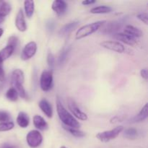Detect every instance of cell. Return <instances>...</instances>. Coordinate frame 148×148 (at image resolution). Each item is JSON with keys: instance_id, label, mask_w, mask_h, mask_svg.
Wrapping results in <instances>:
<instances>
[{"instance_id": "1", "label": "cell", "mask_w": 148, "mask_h": 148, "mask_svg": "<svg viewBox=\"0 0 148 148\" xmlns=\"http://www.w3.org/2000/svg\"><path fill=\"white\" fill-rule=\"evenodd\" d=\"M56 111L59 119L64 124L65 127H72V128L78 129L80 127V124L79 121L65 108L63 104L60 101L59 98L56 99Z\"/></svg>"}, {"instance_id": "2", "label": "cell", "mask_w": 148, "mask_h": 148, "mask_svg": "<svg viewBox=\"0 0 148 148\" xmlns=\"http://www.w3.org/2000/svg\"><path fill=\"white\" fill-rule=\"evenodd\" d=\"M106 23V20H101V21L94 22L90 24L82 26L77 31L76 39L77 40H80V39L84 38L87 36L93 34L94 33L98 31L99 29H101Z\"/></svg>"}, {"instance_id": "3", "label": "cell", "mask_w": 148, "mask_h": 148, "mask_svg": "<svg viewBox=\"0 0 148 148\" xmlns=\"http://www.w3.org/2000/svg\"><path fill=\"white\" fill-rule=\"evenodd\" d=\"M123 130H124L123 126H118L113 130L98 133L96 134V137L99 141L102 142V143H108L111 140L116 138Z\"/></svg>"}, {"instance_id": "4", "label": "cell", "mask_w": 148, "mask_h": 148, "mask_svg": "<svg viewBox=\"0 0 148 148\" xmlns=\"http://www.w3.org/2000/svg\"><path fill=\"white\" fill-rule=\"evenodd\" d=\"M40 89L44 92H48L53 87V73L51 70H45L40 75Z\"/></svg>"}, {"instance_id": "5", "label": "cell", "mask_w": 148, "mask_h": 148, "mask_svg": "<svg viewBox=\"0 0 148 148\" xmlns=\"http://www.w3.org/2000/svg\"><path fill=\"white\" fill-rule=\"evenodd\" d=\"M26 142L30 147L36 148L41 145L43 136L38 130H31L26 136Z\"/></svg>"}, {"instance_id": "6", "label": "cell", "mask_w": 148, "mask_h": 148, "mask_svg": "<svg viewBox=\"0 0 148 148\" xmlns=\"http://www.w3.org/2000/svg\"><path fill=\"white\" fill-rule=\"evenodd\" d=\"M67 106L68 108L69 111L72 112V114L75 116V118L81 120V121H86L88 120V115L83 111L80 110V108L78 107L77 104L75 102V100L72 98H69L67 99Z\"/></svg>"}, {"instance_id": "7", "label": "cell", "mask_w": 148, "mask_h": 148, "mask_svg": "<svg viewBox=\"0 0 148 148\" xmlns=\"http://www.w3.org/2000/svg\"><path fill=\"white\" fill-rule=\"evenodd\" d=\"M37 51V44L36 42L30 41L25 45L23 48L21 53V59L27 61L31 59Z\"/></svg>"}, {"instance_id": "8", "label": "cell", "mask_w": 148, "mask_h": 148, "mask_svg": "<svg viewBox=\"0 0 148 148\" xmlns=\"http://www.w3.org/2000/svg\"><path fill=\"white\" fill-rule=\"evenodd\" d=\"M101 47L104 48L108 50L113 51L117 53H124L125 51V47L121 43L114 40H106V41L101 43Z\"/></svg>"}, {"instance_id": "9", "label": "cell", "mask_w": 148, "mask_h": 148, "mask_svg": "<svg viewBox=\"0 0 148 148\" xmlns=\"http://www.w3.org/2000/svg\"><path fill=\"white\" fill-rule=\"evenodd\" d=\"M121 28V23L117 21L106 23L101 27V33L106 35H115Z\"/></svg>"}, {"instance_id": "10", "label": "cell", "mask_w": 148, "mask_h": 148, "mask_svg": "<svg viewBox=\"0 0 148 148\" xmlns=\"http://www.w3.org/2000/svg\"><path fill=\"white\" fill-rule=\"evenodd\" d=\"M67 3L63 0H54L51 4V9L58 16H62L66 12Z\"/></svg>"}, {"instance_id": "11", "label": "cell", "mask_w": 148, "mask_h": 148, "mask_svg": "<svg viewBox=\"0 0 148 148\" xmlns=\"http://www.w3.org/2000/svg\"><path fill=\"white\" fill-rule=\"evenodd\" d=\"M15 26L17 30L20 32H25L27 30V24L25 19L24 12L23 10L20 9L15 18Z\"/></svg>"}, {"instance_id": "12", "label": "cell", "mask_w": 148, "mask_h": 148, "mask_svg": "<svg viewBox=\"0 0 148 148\" xmlns=\"http://www.w3.org/2000/svg\"><path fill=\"white\" fill-rule=\"evenodd\" d=\"M38 106L42 112L48 117V118H51L53 116V108H52L51 104L50 103L49 101L46 98H43L40 100L38 103Z\"/></svg>"}, {"instance_id": "13", "label": "cell", "mask_w": 148, "mask_h": 148, "mask_svg": "<svg viewBox=\"0 0 148 148\" xmlns=\"http://www.w3.org/2000/svg\"><path fill=\"white\" fill-rule=\"evenodd\" d=\"M114 36H115V38L118 40L125 43V44L129 45V46H134L137 44L136 38L131 37L130 36H129V35L126 34V33H117L116 34H115ZM121 42H120V43H121Z\"/></svg>"}, {"instance_id": "14", "label": "cell", "mask_w": 148, "mask_h": 148, "mask_svg": "<svg viewBox=\"0 0 148 148\" xmlns=\"http://www.w3.org/2000/svg\"><path fill=\"white\" fill-rule=\"evenodd\" d=\"M25 81V75L23 70L20 69H14L12 72L11 83L14 84H22L23 85Z\"/></svg>"}, {"instance_id": "15", "label": "cell", "mask_w": 148, "mask_h": 148, "mask_svg": "<svg viewBox=\"0 0 148 148\" xmlns=\"http://www.w3.org/2000/svg\"><path fill=\"white\" fill-rule=\"evenodd\" d=\"M33 124L35 127L40 131H46L49 129V124L46 122V120L39 115H35L33 116Z\"/></svg>"}, {"instance_id": "16", "label": "cell", "mask_w": 148, "mask_h": 148, "mask_svg": "<svg viewBox=\"0 0 148 148\" xmlns=\"http://www.w3.org/2000/svg\"><path fill=\"white\" fill-rule=\"evenodd\" d=\"M123 33H126V34L129 35L131 37L134 38L141 37L143 35V31L140 28L134 27L133 25H126Z\"/></svg>"}, {"instance_id": "17", "label": "cell", "mask_w": 148, "mask_h": 148, "mask_svg": "<svg viewBox=\"0 0 148 148\" xmlns=\"http://www.w3.org/2000/svg\"><path fill=\"white\" fill-rule=\"evenodd\" d=\"M16 121H17V124L19 127L25 129L28 127L29 124H30V118H29V116L27 115V114H26L25 112L20 111L17 115Z\"/></svg>"}, {"instance_id": "18", "label": "cell", "mask_w": 148, "mask_h": 148, "mask_svg": "<svg viewBox=\"0 0 148 148\" xmlns=\"http://www.w3.org/2000/svg\"><path fill=\"white\" fill-rule=\"evenodd\" d=\"M147 107H148V103H146L144 105V106L142 108V109L140 110V111L139 112V114L137 115H136L135 116L133 117L131 120H130V123H139L142 122V121H144L147 118Z\"/></svg>"}, {"instance_id": "19", "label": "cell", "mask_w": 148, "mask_h": 148, "mask_svg": "<svg viewBox=\"0 0 148 148\" xmlns=\"http://www.w3.org/2000/svg\"><path fill=\"white\" fill-rule=\"evenodd\" d=\"M14 49H15L13 46H10V45H7L4 49H1L0 51V62L3 63L4 61L10 58L14 52Z\"/></svg>"}, {"instance_id": "20", "label": "cell", "mask_w": 148, "mask_h": 148, "mask_svg": "<svg viewBox=\"0 0 148 148\" xmlns=\"http://www.w3.org/2000/svg\"><path fill=\"white\" fill-rule=\"evenodd\" d=\"M24 10L25 15L27 18L30 19L33 15L35 10V2L34 1L26 0L24 1Z\"/></svg>"}, {"instance_id": "21", "label": "cell", "mask_w": 148, "mask_h": 148, "mask_svg": "<svg viewBox=\"0 0 148 148\" xmlns=\"http://www.w3.org/2000/svg\"><path fill=\"white\" fill-rule=\"evenodd\" d=\"M79 23L77 21H73L71 22V23H68V24L65 25L62 28H61V30H59V35L60 36H66L67 34H69V33L74 30V29L75 27H77V26L78 25Z\"/></svg>"}, {"instance_id": "22", "label": "cell", "mask_w": 148, "mask_h": 148, "mask_svg": "<svg viewBox=\"0 0 148 148\" xmlns=\"http://www.w3.org/2000/svg\"><path fill=\"white\" fill-rule=\"evenodd\" d=\"M12 10V6L8 1H0V16L5 17Z\"/></svg>"}, {"instance_id": "23", "label": "cell", "mask_w": 148, "mask_h": 148, "mask_svg": "<svg viewBox=\"0 0 148 148\" xmlns=\"http://www.w3.org/2000/svg\"><path fill=\"white\" fill-rule=\"evenodd\" d=\"M111 11H112V8L109 6L101 5L92 8L90 12L92 14H107V13H110Z\"/></svg>"}, {"instance_id": "24", "label": "cell", "mask_w": 148, "mask_h": 148, "mask_svg": "<svg viewBox=\"0 0 148 148\" xmlns=\"http://www.w3.org/2000/svg\"><path fill=\"white\" fill-rule=\"evenodd\" d=\"M138 135V132L134 128H128L124 132V137L129 140H135Z\"/></svg>"}, {"instance_id": "25", "label": "cell", "mask_w": 148, "mask_h": 148, "mask_svg": "<svg viewBox=\"0 0 148 148\" xmlns=\"http://www.w3.org/2000/svg\"><path fill=\"white\" fill-rule=\"evenodd\" d=\"M6 98H7V100L10 101H17L18 99V94H17V91L14 89L13 88H10V89L7 90V91L6 92Z\"/></svg>"}, {"instance_id": "26", "label": "cell", "mask_w": 148, "mask_h": 148, "mask_svg": "<svg viewBox=\"0 0 148 148\" xmlns=\"http://www.w3.org/2000/svg\"><path fill=\"white\" fill-rule=\"evenodd\" d=\"M63 128L66 131H67L68 132L70 133L72 135H73L74 137H83L85 136V133L83 132L80 131V130H79L78 129L65 127V126H64Z\"/></svg>"}, {"instance_id": "27", "label": "cell", "mask_w": 148, "mask_h": 148, "mask_svg": "<svg viewBox=\"0 0 148 148\" xmlns=\"http://www.w3.org/2000/svg\"><path fill=\"white\" fill-rule=\"evenodd\" d=\"M14 127V124L12 121H6L0 123V132H7L12 130Z\"/></svg>"}, {"instance_id": "28", "label": "cell", "mask_w": 148, "mask_h": 148, "mask_svg": "<svg viewBox=\"0 0 148 148\" xmlns=\"http://www.w3.org/2000/svg\"><path fill=\"white\" fill-rule=\"evenodd\" d=\"M69 48H66V49H64L62 51V52H61L59 57V64L62 65L64 63L66 58H67V55H68V53H69Z\"/></svg>"}, {"instance_id": "29", "label": "cell", "mask_w": 148, "mask_h": 148, "mask_svg": "<svg viewBox=\"0 0 148 148\" xmlns=\"http://www.w3.org/2000/svg\"><path fill=\"white\" fill-rule=\"evenodd\" d=\"M47 63L49 65V68L51 69V71H52V69H53L55 65V57L53 56V53L51 51H49L47 55Z\"/></svg>"}, {"instance_id": "30", "label": "cell", "mask_w": 148, "mask_h": 148, "mask_svg": "<svg viewBox=\"0 0 148 148\" xmlns=\"http://www.w3.org/2000/svg\"><path fill=\"white\" fill-rule=\"evenodd\" d=\"M10 115L8 112L0 111V122H6L10 121Z\"/></svg>"}, {"instance_id": "31", "label": "cell", "mask_w": 148, "mask_h": 148, "mask_svg": "<svg viewBox=\"0 0 148 148\" xmlns=\"http://www.w3.org/2000/svg\"><path fill=\"white\" fill-rule=\"evenodd\" d=\"M17 43H18V38L16 36H11L8 38V41H7V45H10V46H13V47L15 49L16 46H17Z\"/></svg>"}, {"instance_id": "32", "label": "cell", "mask_w": 148, "mask_h": 148, "mask_svg": "<svg viewBox=\"0 0 148 148\" xmlns=\"http://www.w3.org/2000/svg\"><path fill=\"white\" fill-rule=\"evenodd\" d=\"M137 17L140 20V21L144 23L145 25L148 24V15L146 12L140 13V14H137Z\"/></svg>"}, {"instance_id": "33", "label": "cell", "mask_w": 148, "mask_h": 148, "mask_svg": "<svg viewBox=\"0 0 148 148\" xmlns=\"http://www.w3.org/2000/svg\"><path fill=\"white\" fill-rule=\"evenodd\" d=\"M5 79V73H4L3 64H0V82H4Z\"/></svg>"}, {"instance_id": "34", "label": "cell", "mask_w": 148, "mask_h": 148, "mask_svg": "<svg viewBox=\"0 0 148 148\" xmlns=\"http://www.w3.org/2000/svg\"><path fill=\"white\" fill-rule=\"evenodd\" d=\"M140 75H141V77L143 79L147 80L148 79V72L147 68H144V69H141V71H140Z\"/></svg>"}, {"instance_id": "35", "label": "cell", "mask_w": 148, "mask_h": 148, "mask_svg": "<svg viewBox=\"0 0 148 148\" xmlns=\"http://www.w3.org/2000/svg\"><path fill=\"white\" fill-rule=\"evenodd\" d=\"M96 2V1L95 0H85V1H82V4L83 5H90V4H95Z\"/></svg>"}, {"instance_id": "36", "label": "cell", "mask_w": 148, "mask_h": 148, "mask_svg": "<svg viewBox=\"0 0 148 148\" xmlns=\"http://www.w3.org/2000/svg\"><path fill=\"white\" fill-rule=\"evenodd\" d=\"M0 148H18V147L15 145H4L3 146L0 147Z\"/></svg>"}, {"instance_id": "37", "label": "cell", "mask_w": 148, "mask_h": 148, "mask_svg": "<svg viewBox=\"0 0 148 148\" xmlns=\"http://www.w3.org/2000/svg\"><path fill=\"white\" fill-rule=\"evenodd\" d=\"M4 21V17H1V16H0V24H1V23H3V22Z\"/></svg>"}, {"instance_id": "38", "label": "cell", "mask_w": 148, "mask_h": 148, "mask_svg": "<svg viewBox=\"0 0 148 148\" xmlns=\"http://www.w3.org/2000/svg\"><path fill=\"white\" fill-rule=\"evenodd\" d=\"M3 33H4V30H3L2 28H0V38L1 37V36L3 35Z\"/></svg>"}, {"instance_id": "39", "label": "cell", "mask_w": 148, "mask_h": 148, "mask_svg": "<svg viewBox=\"0 0 148 148\" xmlns=\"http://www.w3.org/2000/svg\"><path fill=\"white\" fill-rule=\"evenodd\" d=\"M60 148H67L66 147H65V146H62Z\"/></svg>"}, {"instance_id": "40", "label": "cell", "mask_w": 148, "mask_h": 148, "mask_svg": "<svg viewBox=\"0 0 148 148\" xmlns=\"http://www.w3.org/2000/svg\"><path fill=\"white\" fill-rule=\"evenodd\" d=\"M1 85H0V90H1Z\"/></svg>"}]
</instances>
